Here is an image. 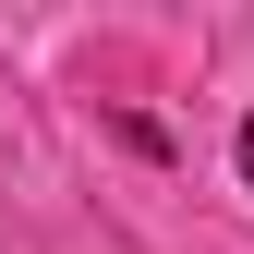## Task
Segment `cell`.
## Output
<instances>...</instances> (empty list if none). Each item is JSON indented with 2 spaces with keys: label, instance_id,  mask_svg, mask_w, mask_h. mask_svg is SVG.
Returning <instances> with one entry per match:
<instances>
[{
  "label": "cell",
  "instance_id": "1",
  "mask_svg": "<svg viewBox=\"0 0 254 254\" xmlns=\"http://www.w3.org/2000/svg\"><path fill=\"white\" fill-rule=\"evenodd\" d=\"M242 182H254V121H242Z\"/></svg>",
  "mask_w": 254,
  "mask_h": 254
}]
</instances>
